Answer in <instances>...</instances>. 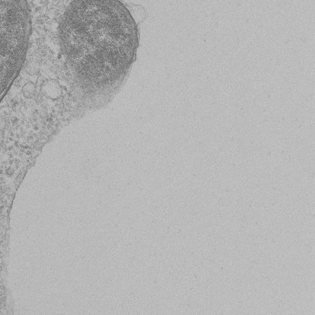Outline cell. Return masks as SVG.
<instances>
[{
  "label": "cell",
  "instance_id": "2",
  "mask_svg": "<svg viewBox=\"0 0 315 315\" xmlns=\"http://www.w3.org/2000/svg\"><path fill=\"white\" fill-rule=\"evenodd\" d=\"M30 32L27 0H0V103L22 69Z\"/></svg>",
  "mask_w": 315,
  "mask_h": 315
},
{
  "label": "cell",
  "instance_id": "1",
  "mask_svg": "<svg viewBox=\"0 0 315 315\" xmlns=\"http://www.w3.org/2000/svg\"><path fill=\"white\" fill-rule=\"evenodd\" d=\"M59 31L67 66L86 92L117 85L134 60L135 21L119 0H74Z\"/></svg>",
  "mask_w": 315,
  "mask_h": 315
}]
</instances>
